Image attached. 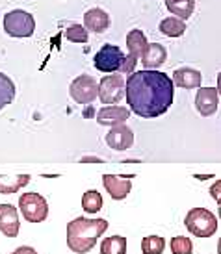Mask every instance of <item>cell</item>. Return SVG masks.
Returning a JSON list of instances; mask_svg holds the SVG:
<instances>
[{
	"instance_id": "1",
	"label": "cell",
	"mask_w": 221,
	"mask_h": 254,
	"mask_svg": "<svg viewBox=\"0 0 221 254\" xmlns=\"http://www.w3.org/2000/svg\"><path fill=\"white\" fill-rule=\"evenodd\" d=\"M125 99L130 112L143 119H154L171 108L175 85L171 76L156 69L132 71L125 78Z\"/></svg>"
},
{
	"instance_id": "2",
	"label": "cell",
	"mask_w": 221,
	"mask_h": 254,
	"mask_svg": "<svg viewBox=\"0 0 221 254\" xmlns=\"http://www.w3.org/2000/svg\"><path fill=\"white\" fill-rule=\"evenodd\" d=\"M106 219L76 217L67 225V247L76 254H87L93 251L102 234L106 232Z\"/></svg>"
},
{
	"instance_id": "3",
	"label": "cell",
	"mask_w": 221,
	"mask_h": 254,
	"mask_svg": "<svg viewBox=\"0 0 221 254\" xmlns=\"http://www.w3.org/2000/svg\"><path fill=\"white\" fill-rule=\"evenodd\" d=\"M188 232L197 238H212L218 232V217L207 208H193L184 217Z\"/></svg>"
},
{
	"instance_id": "4",
	"label": "cell",
	"mask_w": 221,
	"mask_h": 254,
	"mask_svg": "<svg viewBox=\"0 0 221 254\" xmlns=\"http://www.w3.org/2000/svg\"><path fill=\"white\" fill-rule=\"evenodd\" d=\"M2 26L9 37H32L36 32V19L24 9H13L4 15Z\"/></svg>"
},
{
	"instance_id": "5",
	"label": "cell",
	"mask_w": 221,
	"mask_h": 254,
	"mask_svg": "<svg viewBox=\"0 0 221 254\" xmlns=\"http://www.w3.org/2000/svg\"><path fill=\"white\" fill-rule=\"evenodd\" d=\"M19 210L28 223H43L49 217V202L39 193H24L19 197Z\"/></svg>"
},
{
	"instance_id": "6",
	"label": "cell",
	"mask_w": 221,
	"mask_h": 254,
	"mask_svg": "<svg viewBox=\"0 0 221 254\" xmlns=\"http://www.w3.org/2000/svg\"><path fill=\"white\" fill-rule=\"evenodd\" d=\"M123 62H125V54L117 45H104L93 58L95 69L100 72H106V74L119 71Z\"/></svg>"
},
{
	"instance_id": "7",
	"label": "cell",
	"mask_w": 221,
	"mask_h": 254,
	"mask_svg": "<svg viewBox=\"0 0 221 254\" xmlns=\"http://www.w3.org/2000/svg\"><path fill=\"white\" fill-rule=\"evenodd\" d=\"M69 95L76 104H91L99 95V84L89 74H80L69 85Z\"/></svg>"
},
{
	"instance_id": "8",
	"label": "cell",
	"mask_w": 221,
	"mask_h": 254,
	"mask_svg": "<svg viewBox=\"0 0 221 254\" xmlns=\"http://www.w3.org/2000/svg\"><path fill=\"white\" fill-rule=\"evenodd\" d=\"M102 104H117L125 97V78L119 72H112L99 82V95Z\"/></svg>"
},
{
	"instance_id": "9",
	"label": "cell",
	"mask_w": 221,
	"mask_h": 254,
	"mask_svg": "<svg viewBox=\"0 0 221 254\" xmlns=\"http://www.w3.org/2000/svg\"><path fill=\"white\" fill-rule=\"evenodd\" d=\"M147 37L143 34L142 30H130L129 34H127V47H129V56H125V62H123L121 69L119 71L123 74H130V72L134 71L136 64H138V60L142 58L143 50L147 47Z\"/></svg>"
},
{
	"instance_id": "10",
	"label": "cell",
	"mask_w": 221,
	"mask_h": 254,
	"mask_svg": "<svg viewBox=\"0 0 221 254\" xmlns=\"http://www.w3.org/2000/svg\"><path fill=\"white\" fill-rule=\"evenodd\" d=\"M195 108L203 117H212L220 108V93L216 87H197Z\"/></svg>"
},
{
	"instance_id": "11",
	"label": "cell",
	"mask_w": 221,
	"mask_h": 254,
	"mask_svg": "<svg viewBox=\"0 0 221 254\" xmlns=\"http://www.w3.org/2000/svg\"><path fill=\"white\" fill-rule=\"evenodd\" d=\"M106 145L110 148H114V150H129L132 145H134V132L130 130L125 123L123 125H115L112 127V130L108 132L106 135Z\"/></svg>"
},
{
	"instance_id": "12",
	"label": "cell",
	"mask_w": 221,
	"mask_h": 254,
	"mask_svg": "<svg viewBox=\"0 0 221 254\" xmlns=\"http://www.w3.org/2000/svg\"><path fill=\"white\" fill-rule=\"evenodd\" d=\"M21 230L19 212L13 204H0V232L7 238H17Z\"/></svg>"
},
{
	"instance_id": "13",
	"label": "cell",
	"mask_w": 221,
	"mask_h": 254,
	"mask_svg": "<svg viewBox=\"0 0 221 254\" xmlns=\"http://www.w3.org/2000/svg\"><path fill=\"white\" fill-rule=\"evenodd\" d=\"M102 186L114 200H125L132 190V182L129 178L115 177V175H102Z\"/></svg>"
},
{
	"instance_id": "14",
	"label": "cell",
	"mask_w": 221,
	"mask_h": 254,
	"mask_svg": "<svg viewBox=\"0 0 221 254\" xmlns=\"http://www.w3.org/2000/svg\"><path fill=\"white\" fill-rule=\"evenodd\" d=\"M130 117V110L123 106H108L100 108L99 113H97V123L100 127H115V125H123L127 123Z\"/></svg>"
},
{
	"instance_id": "15",
	"label": "cell",
	"mask_w": 221,
	"mask_h": 254,
	"mask_svg": "<svg viewBox=\"0 0 221 254\" xmlns=\"http://www.w3.org/2000/svg\"><path fill=\"white\" fill-rule=\"evenodd\" d=\"M165 60H167V50L160 43H147V47H145L142 58H140L143 69H150V71L164 65Z\"/></svg>"
},
{
	"instance_id": "16",
	"label": "cell",
	"mask_w": 221,
	"mask_h": 254,
	"mask_svg": "<svg viewBox=\"0 0 221 254\" xmlns=\"http://www.w3.org/2000/svg\"><path fill=\"white\" fill-rule=\"evenodd\" d=\"M110 24H112V19H110V15L104 11V9H100V7H93V9H87L86 13H84V28L87 32H93V34H102V32H106L110 28Z\"/></svg>"
},
{
	"instance_id": "17",
	"label": "cell",
	"mask_w": 221,
	"mask_h": 254,
	"mask_svg": "<svg viewBox=\"0 0 221 254\" xmlns=\"http://www.w3.org/2000/svg\"><path fill=\"white\" fill-rule=\"evenodd\" d=\"M171 80H173V85H178L182 89H197V87H201L203 74L197 69L182 67V69H177V71L173 72Z\"/></svg>"
},
{
	"instance_id": "18",
	"label": "cell",
	"mask_w": 221,
	"mask_h": 254,
	"mask_svg": "<svg viewBox=\"0 0 221 254\" xmlns=\"http://www.w3.org/2000/svg\"><path fill=\"white\" fill-rule=\"evenodd\" d=\"M30 178V175H0V195H13L28 186Z\"/></svg>"
},
{
	"instance_id": "19",
	"label": "cell",
	"mask_w": 221,
	"mask_h": 254,
	"mask_svg": "<svg viewBox=\"0 0 221 254\" xmlns=\"http://www.w3.org/2000/svg\"><path fill=\"white\" fill-rule=\"evenodd\" d=\"M160 34L165 37H182L186 32V22L178 17H167L160 22Z\"/></svg>"
},
{
	"instance_id": "20",
	"label": "cell",
	"mask_w": 221,
	"mask_h": 254,
	"mask_svg": "<svg viewBox=\"0 0 221 254\" xmlns=\"http://www.w3.org/2000/svg\"><path fill=\"white\" fill-rule=\"evenodd\" d=\"M165 6L178 19H190L195 9V0H165Z\"/></svg>"
},
{
	"instance_id": "21",
	"label": "cell",
	"mask_w": 221,
	"mask_h": 254,
	"mask_svg": "<svg viewBox=\"0 0 221 254\" xmlns=\"http://www.w3.org/2000/svg\"><path fill=\"white\" fill-rule=\"evenodd\" d=\"M15 91H17V87H15L13 80L4 72H0V110H4L13 102Z\"/></svg>"
},
{
	"instance_id": "22",
	"label": "cell",
	"mask_w": 221,
	"mask_h": 254,
	"mask_svg": "<svg viewBox=\"0 0 221 254\" xmlns=\"http://www.w3.org/2000/svg\"><path fill=\"white\" fill-rule=\"evenodd\" d=\"M127 253V238L110 236L100 243V254H125Z\"/></svg>"
},
{
	"instance_id": "23",
	"label": "cell",
	"mask_w": 221,
	"mask_h": 254,
	"mask_svg": "<svg viewBox=\"0 0 221 254\" xmlns=\"http://www.w3.org/2000/svg\"><path fill=\"white\" fill-rule=\"evenodd\" d=\"M82 208L87 213H97L102 210V195L99 191L89 190L82 195Z\"/></svg>"
},
{
	"instance_id": "24",
	"label": "cell",
	"mask_w": 221,
	"mask_h": 254,
	"mask_svg": "<svg viewBox=\"0 0 221 254\" xmlns=\"http://www.w3.org/2000/svg\"><path fill=\"white\" fill-rule=\"evenodd\" d=\"M165 249V240L160 236H147L142 240V251L145 254H162Z\"/></svg>"
},
{
	"instance_id": "25",
	"label": "cell",
	"mask_w": 221,
	"mask_h": 254,
	"mask_svg": "<svg viewBox=\"0 0 221 254\" xmlns=\"http://www.w3.org/2000/svg\"><path fill=\"white\" fill-rule=\"evenodd\" d=\"M65 37L71 43H87L89 39V32H87L82 24H71L65 30Z\"/></svg>"
},
{
	"instance_id": "26",
	"label": "cell",
	"mask_w": 221,
	"mask_h": 254,
	"mask_svg": "<svg viewBox=\"0 0 221 254\" xmlns=\"http://www.w3.org/2000/svg\"><path fill=\"white\" fill-rule=\"evenodd\" d=\"M173 254H192L193 253V243L184 236H175L169 243Z\"/></svg>"
},
{
	"instance_id": "27",
	"label": "cell",
	"mask_w": 221,
	"mask_h": 254,
	"mask_svg": "<svg viewBox=\"0 0 221 254\" xmlns=\"http://www.w3.org/2000/svg\"><path fill=\"white\" fill-rule=\"evenodd\" d=\"M11 254H39L36 251V249H32V247H19V249H15Z\"/></svg>"
},
{
	"instance_id": "28",
	"label": "cell",
	"mask_w": 221,
	"mask_h": 254,
	"mask_svg": "<svg viewBox=\"0 0 221 254\" xmlns=\"http://www.w3.org/2000/svg\"><path fill=\"white\" fill-rule=\"evenodd\" d=\"M218 191H220V182H216V186H214V197H216V200H220V195H218Z\"/></svg>"
},
{
	"instance_id": "29",
	"label": "cell",
	"mask_w": 221,
	"mask_h": 254,
	"mask_svg": "<svg viewBox=\"0 0 221 254\" xmlns=\"http://www.w3.org/2000/svg\"><path fill=\"white\" fill-rule=\"evenodd\" d=\"M82 162H100V160H99V158H84Z\"/></svg>"
}]
</instances>
